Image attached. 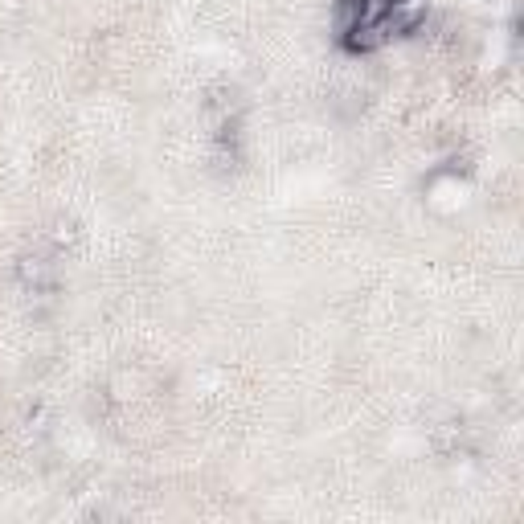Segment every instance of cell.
<instances>
[{"instance_id": "obj_2", "label": "cell", "mask_w": 524, "mask_h": 524, "mask_svg": "<svg viewBox=\"0 0 524 524\" xmlns=\"http://www.w3.org/2000/svg\"><path fill=\"white\" fill-rule=\"evenodd\" d=\"M17 275H21V283L29 291H54V283H58V267L50 258H41V254H25Z\"/></svg>"}, {"instance_id": "obj_1", "label": "cell", "mask_w": 524, "mask_h": 524, "mask_svg": "<svg viewBox=\"0 0 524 524\" xmlns=\"http://www.w3.org/2000/svg\"><path fill=\"white\" fill-rule=\"evenodd\" d=\"M385 5H389V0H340V5H336V25H340V33L348 37L353 29L381 25Z\"/></svg>"}]
</instances>
